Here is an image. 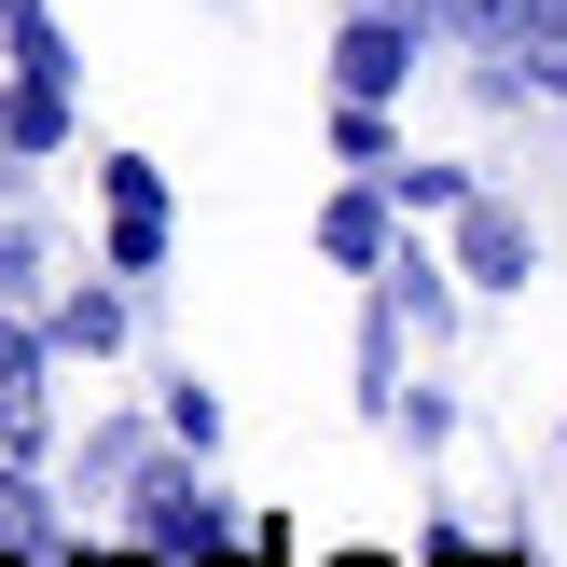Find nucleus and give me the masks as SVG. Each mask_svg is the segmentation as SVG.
<instances>
[{
    "label": "nucleus",
    "mask_w": 567,
    "mask_h": 567,
    "mask_svg": "<svg viewBox=\"0 0 567 567\" xmlns=\"http://www.w3.org/2000/svg\"><path fill=\"white\" fill-rule=\"evenodd\" d=\"M402 70H415V28L402 14H347V28H332V83H347V97H402Z\"/></svg>",
    "instance_id": "f257e3e1"
},
{
    "label": "nucleus",
    "mask_w": 567,
    "mask_h": 567,
    "mask_svg": "<svg viewBox=\"0 0 567 567\" xmlns=\"http://www.w3.org/2000/svg\"><path fill=\"white\" fill-rule=\"evenodd\" d=\"M153 249H166V181H153V166H138V153H111V264H153Z\"/></svg>",
    "instance_id": "f03ea898"
},
{
    "label": "nucleus",
    "mask_w": 567,
    "mask_h": 567,
    "mask_svg": "<svg viewBox=\"0 0 567 567\" xmlns=\"http://www.w3.org/2000/svg\"><path fill=\"white\" fill-rule=\"evenodd\" d=\"M55 332H28L14 305H0V443H42V415H28V374H42Z\"/></svg>",
    "instance_id": "7ed1b4c3"
},
{
    "label": "nucleus",
    "mask_w": 567,
    "mask_h": 567,
    "mask_svg": "<svg viewBox=\"0 0 567 567\" xmlns=\"http://www.w3.org/2000/svg\"><path fill=\"white\" fill-rule=\"evenodd\" d=\"M457 221H471L457 249H471V277H485V291H513V277L540 264V249H526V221H513V208H457Z\"/></svg>",
    "instance_id": "20e7f679"
},
{
    "label": "nucleus",
    "mask_w": 567,
    "mask_h": 567,
    "mask_svg": "<svg viewBox=\"0 0 567 567\" xmlns=\"http://www.w3.org/2000/svg\"><path fill=\"white\" fill-rule=\"evenodd\" d=\"M388 208H402V194H332L319 249H332V264H388Z\"/></svg>",
    "instance_id": "39448f33"
},
{
    "label": "nucleus",
    "mask_w": 567,
    "mask_h": 567,
    "mask_svg": "<svg viewBox=\"0 0 567 567\" xmlns=\"http://www.w3.org/2000/svg\"><path fill=\"white\" fill-rule=\"evenodd\" d=\"M0 125H14V153H55V138H70V83H42V70H28L14 97H0Z\"/></svg>",
    "instance_id": "423d86ee"
},
{
    "label": "nucleus",
    "mask_w": 567,
    "mask_h": 567,
    "mask_svg": "<svg viewBox=\"0 0 567 567\" xmlns=\"http://www.w3.org/2000/svg\"><path fill=\"white\" fill-rule=\"evenodd\" d=\"M388 319H402V332H443V264L388 249Z\"/></svg>",
    "instance_id": "0eeeda50"
},
{
    "label": "nucleus",
    "mask_w": 567,
    "mask_h": 567,
    "mask_svg": "<svg viewBox=\"0 0 567 567\" xmlns=\"http://www.w3.org/2000/svg\"><path fill=\"white\" fill-rule=\"evenodd\" d=\"M55 347H97V360H111V347H125V291H83L70 319H55Z\"/></svg>",
    "instance_id": "6e6552de"
},
{
    "label": "nucleus",
    "mask_w": 567,
    "mask_h": 567,
    "mask_svg": "<svg viewBox=\"0 0 567 567\" xmlns=\"http://www.w3.org/2000/svg\"><path fill=\"white\" fill-rule=\"evenodd\" d=\"M388 194H402V208H471V181H457V166H402Z\"/></svg>",
    "instance_id": "1a4fd4ad"
},
{
    "label": "nucleus",
    "mask_w": 567,
    "mask_h": 567,
    "mask_svg": "<svg viewBox=\"0 0 567 567\" xmlns=\"http://www.w3.org/2000/svg\"><path fill=\"white\" fill-rule=\"evenodd\" d=\"M388 415H402L415 443H457V402H443V388H402V402H388Z\"/></svg>",
    "instance_id": "9d476101"
},
{
    "label": "nucleus",
    "mask_w": 567,
    "mask_h": 567,
    "mask_svg": "<svg viewBox=\"0 0 567 567\" xmlns=\"http://www.w3.org/2000/svg\"><path fill=\"white\" fill-rule=\"evenodd\" d=\"M14 291H28V236L0 221V305H14Z\"/></svg>",
    "instance_id": "9b49d317"
},
{
    "label": "nucleus",
    "mask_w": 567,
    "mask_h": 567,
    "mask_svg": "<svg viewBox=\"0 0 567 567\" xmlns=\"http://www.w3.org/2000/svg\"><path fill=\"white\" fill-rule=\"evenodd\" d=\"M443 567H513V554H457V540H443Z\"/></svg>",
    "instance_id": "f8f14e48"
},
{
    "label": "nucleus",
    "mask_w": 567,
    "mask_h": 567,
    "mask_svg": "<svg viewBox=\"0 0 567 567\" xmlns=\"http://www.w3.org/2000/svg\"><path fill=\"white\" fill-rule=\"evenodd\" d=\"M208 567H277V554H208Z\"/></svg>",
    "instance_id": "ddd939ff"
},
{
    "label": "nucleus",
    "mask_w": 567,
    "mask_h": 567,
    "mask_svg": "<svg viewBox=\"0 0 567 567\" xmlns=\"http://www.w3.org/2000/svg\"><path fill=\"white\" fill-rule=\"evenodd\" d=\"M83 567H138V554H83Z\"/></svg>",
    "instance_id": "4468645a"
},
{
    "label": "nucleus",
    "mask_w": 567,
    "mask_h": 567,
    "mask_svg": "<svg viewBox=\"0 0 567 567\" xmlns=\"http://www.w3.org/2000/svg\"><path fill=\"white\" fill-rule=\"evenodd\" d=\"M0 14H42V0H0Z\"/></svg>",
    "instance_id": "2eb2a0df"
},
{
    "label": "nucleus",
    "mask_w": 567,
    "mask_h": 567,
    "mask_svg": "<svg viewBox=\"0 0 567 567\" xmlns=\"http://www.w3.org/2000/svg\"><path fill=\"white\" fill-rule=\"evenodd\" d=\"M332 567H374V554H332Z\"/></svg>",
    "instance_id": "dca6fc26"
},
{
    "label": "nucleus",
    "mask_w": 567,
    "mask_h": 567,
    "mask_svg": "<svg viewBox=\"0 0 567 567\" xmlns=\"http://www.w3.org/2000/svg\"><path fill=\"white\" fill-rule=\"evenodd\" d=\"M0 567H28V554H0Z\"/></svg>",
    "instance_id": "f3484780"
},
{
    "label": "nucleus",
    "mask_w": 567,
    "mask_h": 567,
    "mask_svg": "<svg viewBox=\"0 0 567 567\" xmlns=\"http://www.w3.org/2000/svg\"><path fill=\"white\" fill-rule=\"evenodd\" d=\"M0 181H14V166H0Z\"/></svg>",
    "instance_id": "a211bd4d"
}]
</instances>
